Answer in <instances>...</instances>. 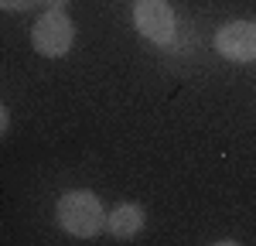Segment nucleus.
<instances>
[{
  "mask_svg": "<svg viewBox=\"0 0 256 246\" xmlns=\"http://www.w3.org/2000/svg\"><path fill=\"white\" fill-rule=\"evenodd\" d=\"M31 44L44 58H62L76 44V24L65 10H44L31 28Z\"/></svg>",
  "mask_w": 256,
  "mask_h": 246,
  "instance_id": "nucleus-2",
  "label": "nucleus"
},
{
  "mask_svg": "<svg viewBox=\"0 0 256 246\" xmlns=\"http://www.w3.org/2000/svg\"><path fill=\"white\" fill-rule=\"evenodd\" d=\"M144 226H147V212H144V205L120 202L116 208L106 212V226H102V229H106L113 240H134V236H140Z\"/></svg>",
  "mask_w": 256,
  "mask_h": 246,
  "instance_id": "nucleus-5",
  "label": "nucleus"
},
{
  "mask_svg": "<svg viewBox=\"0 0 256 246\" xmlns=\"http://www.w3.org/2000/svg\"><path fill=\"white\" fill-rule=\"evenodd\" d=\"M212 44L229 62H256V20H226Z\"/></svg>",
  "mask_w": 256,
  "mask_h": 246,
  "instance_id": "nucleus-4",
  "label": "nucleus"
},
{
  "mask_svg": "<svg viewBox=\"0 0 256 246\" xmlns=\"http://www.w3.org/2000/svg\"><path fill=\"white\" fill-rule=\"evenodd\" d=\"M7 126H10V110L0 102V140H4V134H7Z\"/></svg>",
  "mask_w": 256,
  "mask_h": 246,
  "instance_id": "nucleus-7",
  "label": "nucleus"
},
{
  "mask_svg": "<svg viewBox=\"0 0 256 246\" xmlns=\"http://www.w3.org/2000/svg\"><path fill=\"white\" fill-rule=\"evenodd\" d=\"M41 0H0V10H10V14H24L31 7H38Z\"/></svg>",
  "mask_w": 256,
  "mask_h": 246,
  "instance_id": "nucleus-6",
  "label": "nucleus"
},
{
  "mask_svg": "<svg viewBox=\"0 0 256 246\" xmlns=\"http://www.w3.org/2000/svg\"><path fill=\"white\" fill-rule=\"evenodd\" d=\"M130 18H134V28L154 44H171L178 34L174 7L168 0H137Z\"/></svg>",
  "mask_w": 256,
  "mask_h": 246,
  "instance_id": "nucleus-3",
  "label": "nucleus"
},
{
  "mask_svg": "<svg viewBox=\"0 0 256 246\" xmlns=\"http://www.w3.org/2000/svg\"><path fill=\"white\" fill-rule=\"evenodd\" d=\"M68 0H44V10H65Z\"/></svg>",
  "mask_w": 256,
  "mask_h": 246,
  "instance_id": "nucleus-8",
  "label": "nucleus"
},
{
  "mask_svg": "<svg viewBox=\"0 0 256 246\" xmlns=\"http://www.w3.org/2000/svg\"><path fill=\"white\" fill-rule=\"evenodd\" d=\"M55 219H58V226L68 236H76V240H92V236L102 232V226H106V212H102V202H99L96 192H89V188H72V192H65L58 198Z\"/></svg>",
  "mask_w": 256,
  "mask_h": 246,
  "instance_id": "nucleus-1",
  "label": "nucleus"
}]
</instances>
